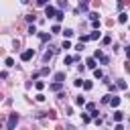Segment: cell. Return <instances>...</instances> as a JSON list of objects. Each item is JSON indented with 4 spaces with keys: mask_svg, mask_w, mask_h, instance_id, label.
<instances>
[{
    "mask_svg": "<svg viewBox=\"0 0 130 130\" xmlns=\"http://www.w3.org/2000/svg\"><path fill=\"white\" fill-rule=\"evenodd\" d=\"M18 124V114H10V118H8V126L6 130H14V126Z\"/></svg>",
    "mask_w": 130,
    "mask_h": 130,
    "instance_id": "obj_1",
    "label": "cell"
},
{
    "mask_svg": "<svg viewBox=\"0 0 130 130\" xmlns=\"http://www.w3.org/2000/svg\"><path fill=\"white\" fill-rule=\"evenodd\" d=\"M32 57H35V49H26V51L20 55L22 61H28V59H32Z\"/></svg>",
    "mask_w": 130,
    "mask_h": 130,
    "instance_id": "obj_2",
    "label": "cell"
},
{
    "mask_svg": "<svg viewBox=\"0 0 130 130\" xmlns=\"http://www.w3.org/2000/svg\"><path fill=\"white\" fill-rule=\"evenodd\" d=\"M110 106H112V108H118V106H120V98H118V96H112V98H110Z\"/></svg>",
    "mask_w": 130,
    "mask_h": 130,
    "instance_id": "obj_3",
    "label": "cell"
},
{
    "mask_svg": "<svg viewBox=\"0 0 130 130\" xmlns=\"http://www.w3.org/2000/svg\"><path fill=\"white\" fill-rule=\"evenodd\" d=\"M63 79H65V73H63V71L55 73V84H63Z\"/></svg>",
    "mask_w": 130,
    "mask_h": 130,
    "instance_id": "obj_4",
    "label": "cell"
},
{
    "mask_svg": "<svg viewBox=\"0 0 130 130\" xmlns=\"http://www.w3.org/2000/svg\"><path fill=\"white\" fill-rule=\"evenodd\" d=\"M49 90H51V92H61V90H63V84H51V86H49Z\"/></svg>",
    "mask_w": 130,
    "mask_h": 130,
    "instance_id": "obj_5",
    "label": "cell"
},
{
    "mask_svg": "<svg viewBox=\"0 0 130 130\" xmlns=\"http://www.w3.org/2000/svg\"><path fill=\"white\" fill-rule=\"evenodd\" d=\"M124 118V112L122 110H116V112H114V120H116V122H120Z\"/></svg>",
    "mask_w": 130,
    "mask_h": 130,
    "instance_id": "obj_6",
    "label": "cell"
},
{
    "mask_svg": "<svg viewBox=\"0 0 130 130\" xmlns=\"http://www.w3.org/2000/svg\"><path fill=\"white\" fill-rule=\"evenodd\" d=\"M88 37H90V41H96V39H100V37H102V32H100V30H94L92 35H88Z\"/></svg>",
    "mask_w": 130,
    "mask_h": 130,
    "instance_id": "obj_7",
    "label": "cell"
},
{
    "mask_svg": "<svg viewBox=\"0 0 130 130\" xmlns=\"http://www.w3.org/2000/svg\"><path fill=\"white\" fill-rule=\"evenodd\" d=\"M45 12H47V16H55V12H57V10H55L53 6H47V8H45Z\"/></svg>",
    "mask_w": 130,
    "mask_h": 130,
    "instance_id": "obj_8",
    "label": "cell"
},
{
    "mask_svg": "<svg viewBox=\"0 0 130 130\" xmlns=\"http://www.w3.org/2000/svg\"><path fill=\"white\" fill-rule=\"evenodd\" d=\"M77 59H79V57H65V61H63V63H65V65H71V63H73V61H77Z\"/></svg>",
    "mask_w": 130,
    "mask_h": 130,
    "instance_id": "obj_9",
    "label": "cell"
},
{
    "mask_svg": "<svg viewBox=\"0 0 130 130\" xmlns=\"http://www.w3.org/2000/svg\"><path fill=\"white\" fill-rule=\"evenodd\" d=\"M86 65H88L90 69H96V59H88V61H86Z\"/></svg>",
    "mask_w": 130,
    "mask_h": 130,
    "instance_id": "obj_10",
    "label": "cell"
},
{
    "mask_svg": "<svg viewBox=\"0 0 130 130\" xmlns=\"http://www.w3.org/2000/svg\"><path fill=\"white\" fill-rule=\"evenodd\" d=\"M116 88H120V90H126L128 86H126V81H124V79H118V84H116Z\"/></svg>",
    "mask_w": 130,
    "mask_h": 130,
    "instance_id": "obj_11",
    "label": "cell"
},
{
    "mask_svg": "<svg viewBox=\"0 0 130 130\" xmlns=\"http://www.w3.org/2000/svg\"><path fill=\"white\" fill-rule=\"evenodd\" d=\"M118 20H120V22H122V24H124V22H126V20H128V14H126V12H122V14H120V16H118Z\"/></svg>",
    "mask_w": 130,
    "mask_h": 130,
    "instance_id": "obj_12",
    "label": "cell"
},
{
    "mask_svg": "<svg viewBox=\"0 0 130 130\" xmlns=\"http://www.w3.org/2000/svg\"><path fill=\"white\" fill-rule=\"evenodd\" d=\"M94 77H96V79H102V77H104V73H102L100 69H94Z\"/></svg>",
    "mask_w": 130,
    "mask_h": 130,
    "instance_id": "obj_13",
    "label": "cell"
},
{
    "mask_svg": "<svg viewBox=\"0 0 130 130\" xmlns=\"http://www.w3.org/2000/svg\"><path fill=\"white\" fill-rule=\"evenodd\" d=\"M4 63H6V67H14V59H12V57H6Z\"/></svg>",
    "mask_w": 130,
    "mask_h": 130,
    "instance_id": "obj_14",
    "label": "cell"
},
{
    "mask_svg": "<svg viewBox=\"0 0 130 130\" xmlns=\"http://www.w3.org/2000/svg\"><path fill=\"white\" fill-rule=\"evenodd\" d=\"M75 104H77V106H84V104H86V100H84L81 96H77V98H75Z\"/></svg>",
    "mask_w": 130,
    "mask_h": 130,
    "instance_id": "obj_15",
    "label": "cell"
},
{
    "mask_svg": "<svg viewBox=\"0 0 130 130\" xmlns=\"http://www.w3.org/2000/svg\"><path fill=\"white\" fill-rule=\"evenodd\" d=\"M28 35H37V26H35V24L28 26Z\"/></svg>",
    "mask_w": 130,
    "mask_h": 130,
    "instance_id": "obj_16",
    "label": "cell"
},
{
    "mask_svg": "<svg viewBox=\"0 0 130 130\" xmlns=\"http://www.w3.org/2000/svg\"><path fill=\"white\" fill-rule=\"evenodd\" d=\"M63 35L69 39V37H73V30H71V28H65V30H63Z\"/></svg>",
    "mask_w": 130,
    "mask_h": 130,
    "instance_id": "obj_17",
    "label": "cell"
},
{
    "mask_svg": "<svg viewBox=\"0 0 130 130\" xmlns=\"http://www.w3.org/2000/svg\"><path fill=\"white\" fill-rule=\"evenodd\" d=\"M102 57H104V53H102V51H100V49H98V51H96V53H94V59H102Z\"/></svg>",
    "mask_w": 130,
    "mask_h": 130,
    "instance_id": "obj_18",
    "label": "cell"
},
{
    "mask_svg": "<svg viewBox=\"0 0 130 130\" xmlns=\"http://www.w3.org/2000/svg\"><path fill=\"white\" fill-rule=\"evenodd\" d=\"M81 86H84V90H92V81H84Z\"/></svg>",
    "mask_w": 130,
    "mask_h": 130,
    "instance_id": "obj_19",
    "label": "cell"
},
{
    "mask_svg": "<svg viewBox=\"0 0 130 130\" xmlns=\"http://www.w3.org/2000/svg\"><path fill=\"white\" fill-rule=\"evenodd\" d=\"M55 18H57V20H63V12H61V10L55 12Z\"/></svg>",
    "mask_w": 130,
    "mask_h": 130,
    "instance_id": "obj_20",
    "label": "cell"
},
{
    "mask_svg": "<svg viewBox=\"0 0 130 130\" xmlns=\"http://www.w3.org/2000/svg\"><path fill=\"white\" fill-rule=\"evenodd\" d=\"M51 57H53V51H47V53H45V57H43V59H45V61H49V59H51Z\"/></svg>",
    "mask_w": 130,
    "mask_h": 130,
    "instance_id": "obj_21",
    "label": "cell"
},
{
    "mask_svg": "<svg viewBox=\"0 0 130 130\" xmlns=\"http://www.w3.org/2000/svg\"><path fill=\"white\" fill-rule=\"evenodd\" d=\"M102 41H104V45H110V43H112V37H110V35H108V37H104V39H102Z\"/></svg>",
    "mask_w": 130,
    "mask_h": 130,
    "instance_id": "obj_22",
    "label": "cell"
},
{
    "mask_svg": "<svg viewBox=\"0 0 130 130\" xmlns=\"http://www.w3.org/2000/svg\"><path fill=\"white\" fill-rule=\"evenodd\" d=\"M88 110H90V112H96V104L90 102V104H88Z\"/></svg>",
    "mask_w": 130,
    "mask_h": 130,
    "instance_id": "obj_23",
    "label": "cell"
},
{
    "mask_svg": "<svg viewBox=\"0 0 130 130\" xmlns=\"http://www.w3.org/2000/svg\"><path fill=\"white\" fill-rule=\"evenodd\" d=\"M110 98H112L110 94H108V96H104V98H102V102H104V104H110Z\"/></svg>",
    "mask_w": 130,
    "mask_h": 130,
    "instance_id": "obj_24",
    "label": "cell"
},
{
    "mask_svg": "<svg viewBox=\"0 0 130 130\" xmlns=\"http://www.w3.org/2000/svg\"><path fill=\"white\" fill-rule=\"evenodd\" d=\"M35 88H37V90H43V88H45V84H43V81H37Z\"/></svg>",
    "mask_w": 130,
    "mask_h": 130,
    "instance_id": "obj_25",
    "label": "cell"
},
{
    "mask_svg": "<svg viewBox=\"0 0 130 130\" xmlns=\"http://www.w3.org/2000/svg\"><path fill=\"white\" fill-rule=\"evenodd\" d=\"M49 71H51V69H49V67H43V69H41V71H39V73H41V75H47V73H49Z\"/></svg>",
    "mask_w": 130,
    "mask_h": 130,
    "instance_id": "obj_26",
    "label": "cell"
},
{
    "mask_svg": "<svg viewBox=\"0 0 130 130\" xmlns=\"http://www.w3.org/2000/svg\"><path fill=\"white\" fill-rule=\"evenodd\" d=\"M100 61H102V65H108V63H110V59H108V57H106V55H104V57H102V59H100Z\"/></svg>",
    "mask_w": 130,
    "mask_h": 130,
    "instance_id": "obj_27",
    "label": "cell"
},
{
    "mask_svg": "<svg viewBox=\"0 0 130 130\" xmlns=\"http://www.w3.org/2000/svg\"><path fill=\"white\" fill-rule=\"evenodd\" d=\"M37 102H45V96L43 94H37Z\"/></svg>",
    "mask_w": 130,
    "mask_h": 130,
    "instance_id": "obj_28",
    "label": "cell"
},
{
    "mask_svg": "<svg viewBox=\"0 0 130 130\" xmlns=\"http://www.w3.org/2000/svg\"><path fill=\"white\" fill-rule=\"evenodd\" d=\"M39 37H41V41H47V39H49V35H47V32H41Z\"/></svg>",
    "mask_w": 130,
    "mask_h": 130,
    "instance_id": "obj_29",
    "label": "cell"
},
{
    "mask_svg": "<svg viewBox=\"0 0 130 130\" xmlns=\"http://www.w3.org/2000/svg\"><path fill=\"white\" fill-rule=\"evenodd\" d=\"M53 32H61V28H59V24H53V28H51Z\"/></svg>",
    "mask_w": 130,
    "mask_h": 130,
    "instance_id": "obj_30",
    "label": "cell"
},
{
    "mask_svg": "<svg viewBox=\"0 0 130 130\" xmlns=\"http://www.w3.org/2000/svg\"><path fill=\"white\" fill-rule=\"evenodd\" d=\"M116 130H124V126H122V124H118V126H116Z\"/></svg>",
    "mask_w": 130,
    "mask_h": 130,
    "instance_id": "obj_31",
    "label": "cell"
}]
</instances>
